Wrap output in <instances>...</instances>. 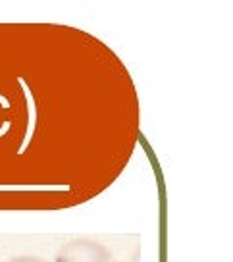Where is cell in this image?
Wrapping results in <instances>:
<instances>
[{"mask_svg": "<svg viewBox=\"0 0 233 262\" xmlns=\"http://www.w3.org/2000/svg\"><path fill=\"white\" fill-rule=\"evenodd\" d=\"M8 262H46V260H42L39 256H14Z\"/></svg>", "mask_w": 233, "mask_h": 262, "instance_id": "3957f363", "label": "cell"}, {"mask_svg": "<svg viewBox=\"0 0 233 262\" xmlns=\"http://www.w3.org/2000/svg\"><path fill=\"white\" fill-rule=\"evenodd\" d=\"M0 104H2V108H10V100L0 95Z\"/></svg>", "mask_w": 233, "mask_h": 262, "instance_id": "277c9868", "label": "cell"}, {"mask_svg": "<svg viewBox=\"0 0 233 262\" xmlns=\"http://www.w3.org/2000/svg\"><path fill=\"white\" fill-rule=\"evenodd\" d=\"M112 253L95 239H72L56 254V262H110Z\"/></svg>", "mask_w": 233, "mask_h": 262, "instance_id": "6da1fadb", "label": "cell"}, {"mask_svg": "<svg viewBox=\"0 0 233 262\" xmlns=\"http://www.w3.org/2000/svg\"><path fill=\"white\" fill-rule=\"evenodd\" d=\"M17 83H19V87L24 91V97H25V106H27V114H29V120H27V127H25V135H24V141H21V145L17 148V155H24L25 150L29 148L31 145V141L35 137V129H37V118H39V112H37V100H35V95L31 87H29V83L25 81L24 77H17Z\"/></svg>", "mask_w": 233, "mask_h": 262, "instance_id": "7a4b0ae2", "label": "cell"}]
</instances>
